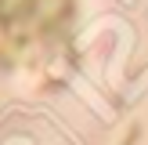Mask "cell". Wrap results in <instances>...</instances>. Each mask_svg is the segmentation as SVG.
<instances>
[{"instance_id": "6da1fadb", "label": "cell", "mask_w": 148, "mask_h": 145, "mask_svg": "<svg viewBox=\"0 0 148 145\" xmlns=\"http://www.w3.org/2000/svg\"><path fill=\"white\" fill-rule=\"evenodd\" d=\"M137 134H141V123H130V130H127V142H123V145H134V142H137Z\"/></svg>"}]
</instances>
